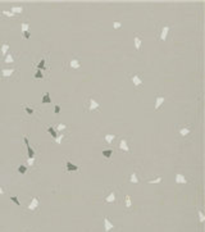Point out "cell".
<instances>
[{"label": "cell", "instance_id": "ac0fdd59", "mask_svg": "<svg viewBox=\"0 0 205 232\" xmlns=\"http://www.w3.org/2000/svg\"><path fill=\"white\" fill-rule=\"evenodd\" d=\"M117 140V135L115 133H105L102 136V141L107 145H113V143Z\"/></svg>", "mask_w": 205, "mask_h": 232}, {"label": "cell", "instance_id": "277c9868", "mask_svg": "<svg viewBox=\"0 0 205 232\" xmlns=\"http://www.w3.org/2000/svg\"><path fill=\"white\" fill-rule=\"evenodd\" d=\"M81 68H82L81 59H79V57L76 55V54H72V57H70L68 60H66L63 64V69L66 71V72H68V71H79Z\"/></svg>", "mask_w": 205, "mask_h": 232}, {"label": "cell", "instance_id": "44dd1931", "mask_svg": "<svg viewBox=\"0 0 205 232\" xmlns=\"http://www.w3.org/2000/svg\"><path fill=\"white\" fill-rule=\"evenodd\" d=\"M9 51H10V44L8 41H3L1 45H0V53H1V55L5 57Z\"/></svg>", "mask_w": 205, "mask_h": 232}, {"label": "cell", "instance_id": "8992f818", "mask_svg": "<svg viewBox=\"0 0 205 232\" xmlns=\"http://www.w3.org/2000/svg\"><path fill=\"white\" fill-rule=\"evenodd\" d=\"M21 109H22V112H23L24 121H32V119H35L38 115L37 109L35 108L33 105H31L30 103H23V104L21 105Z\"/></svg>", "mask_w": 205, "mask_h": 232}, {"label": "cell", "instance_id": "e0dca14e", "mask_svg": "<svg viewBox=\"0 0 205 232\" xmlns=\"http://www.w3.org/2000/svg\"><path fill=\"white\" fill-rule=\"evenodd\" d=\"M128 182L130 183H133V185H139L140 183V177H139V173L137 171H132L128 176Z\"/></svg>", "mask_w": 205, "mask_h": 232}, {"label": "cell", "instance_id": "7402d4cb", "mask_svg": "<svg viewBox=\"0 0 205 232\" xmlns=\"http://www.w3.org/2000/svg\"><path fill=\"white\" fill-rule=\"evenodd\" d=\"M114 155V149H102V158L107 160V163H110V158Z\"/></svg>", "mask_w": 205, "mask_h": 232}, {"label": "cell", "instance_id": "6da1fadb", "mask_svg": "<svg viewBox=\"0 0 205 232\" xmlns=\"http://www.w3.org/2000/svg\"><path fill=\"white\" fill-rule=\"evenodd\" d=\"M101 108V96L99 94H92L85 98V103H83L85 113H100Z\"/></svg>", "mask_w": 205, "mask_h": 232}, {"label": "cell", "instance_id": "e575fe53", "mask_svg": "<svg viewBox=\"0 0 205 232\" xmlns=\"http://www.w3.org/2000/svg\"><path fill=\"white\" fill-rule=\"evenodd\" d=\"M10 201L14 203V204L17 205V207H21V205H22V204H21V201L18 200V196H17V195H12V196H10Z\"/></svg>", "mask_w": 205, "mask_h": 232}, {"label": "cell", "instance_id": "8d00e7d4", "mask_svg": "<svg viewBox=\"0 0 205 232\" xmlns=\"http://www.w3.org/2000/svg\"><path fill=\"white\" fill-rule=\"evenodd\" d=\"M22 36H23V38H26V40H28V38L31 37V31H24V32H22Z\"/></svg>", "mask_w": 205, "mask_h": 232}, {"label": "cell", "instance_id": "5b68a950", "mask_svg": "<svg viewBox=\"0 0 205 232\" xmlns=\"http://www.w3.org/2000/svg\"><path fill=\"white\" fill-rule=\"evenodd\" d=\"M171 30H172V24L158 23V26H156V38H158V41H160V43H165Z\"/></svg>", "mask_w": 205, "mask_h": 232}, {"label": "cell", "instance_id": "f546056e", "mask_svg": "<svg viewBox=\"0 0 205 232\" xmlns=\"http://www.w3.org/2000/svg\"><path fill=\"white\" fill-rule=\"evenodd\" d=\"M43 78H46L47 80V77L44 75V71L36 69V72H35V75H33V80H43Z\"/></svg>", "mask_w": 205, "mask_h": 232}, {"label": "cell", "instance_id": "d6986e66", "mask_svg": "<svg viewBox=\"0 0 205 232\" xmlns=\"http://www.w3.org/2000/svg\"><path fill=\"white\" fill-rule=\"evenodd\" d=\"M133 207V203H132V199H131V195L130 194H124V198H123V208L130 210L131 208Z\"/></svg>", "mask_w": 205, "mask_h": 232}, {"label": "cell", "instance_id": "d590c367", "mask_svg": "<svg viewBox=\"0 0 205 232\" xmlns=\"http://www.w3.org/2000/svg\"><path fill=\"white\" fill-rule=\"evenodd\" d=\"M121 28H122V22H119V21H113V30L118 31V30H121Z\"/></svg>", "mask_w": 205, "mask_h": 232}, {"label": "cell", "instance_id": "9c48e42d", "mask_svg": "<svg viewBox=\"0 0 205 232\" xmlns=\"http://www.w3.org/2000/svg\"><path fill=\"white\" fill-rule=\"evenodd\" d=\"M117 149L119 151H122V153L128 154V155L132 153V150H131V147H130V143H128V137L127 136L119 137V140L117 141Z\"/></svg>", "mask_w": 205, "mask_h": 232}, {"label": "cell", "instance_id": "8fae6325", "mask_svg": "<svg viewBox=\"0 0 205 232\" xmlns=\"http://www.w3.org/2000/svg\"><path fill=\"white\" fill-rule=\"evenodd\" d=\"M40 207H41L40 198H38V196H33V198L31 199L30 204L26 207V210L31 212V213H38V212H40Z\"/></svg>", "mask_w": 205, "mask_h": 232}, {"label": "cell", "instance_id": "52a82bcc", "mask_svg": "<svg viewBox=\"0 0 205 232\" xmlns=\"http://www.w3.org/2000/svg\"><path fill=\"white\" fill-rule=\"evenodd\" d=\"M128 78H130V81L132 82L133 87L136 89V91H141V89H142L144 86V75L142 72H128L127 73Z\"/></svg>", "mask_w": 205, "mask_h": 232}, {"label": "cell", "instance_id": "cb8c5ba5", "mask_svg": "<svg viewBox=\"0 0 205 232\" xmlns=\"http://www.w3.org/2000/svg\"><path fill=\"white\" fill-rule=\"evenodd\" d=\"M51 96H50V92L49 91H45L43 98H41V105H51Z\"/></svg>", "mask_w": 205, "mask_h": 232}, {"label": "cell", "instance_id": "4dcf8cb0", "mask_svg": "<svg viewBox=\"0 0 205 232\" xmlns=\"http://www.w3.org/2000/svg\"><path fill=\"white\" fill-rule=\"evenodd\" d=\"M162 181H163V176H156L153 180H147L146 183H155V185H158V183H162Z\"/></svg>", "mask_w": 205, "mask_h": 232}, {"label": "cell", "instance_id": "2e32d148", "mask_svg": "<svg viewBox=\"0 0 205 232\" xmlns=\"http://www.w3.org/2000/svg\"><path fill=\"white\" fill-rule=\"evenodd\" d=\"M174 183H176V185H185V183H187V185H188V183H191V181L186 178L183 173L177 172V173H176V176H174Z\"/></svg>", "mask_w": 205, "mask_h": 232}, {"label": "cell", "instance_id": "d6a6232c", "mask_svg": "<svg viewBox=\"0 0 205 232\" xmlns=\"http://www.w3.org/2000/svg\"><path fill=\"white\" fill-rule=\"evenodd\" d=\"M197 215H199V223L203 224L204 222H205V214H204V212L201 210V209H199V210H197Z\"/></svg>", "mask_w": 205, "mask_h": 232}, {"label": "cell", "instance_id": "83f0119b", "mask_svg": "<svg viewBox=\"0 0 205 232\" xmlns=\"http://www.w3.org/2000/svg\"><path fill=\"white\" fill-rule=\"evenodd\" d=\"M67 136H68V133H67V132H63V133H58V136L55 138H53V140H54V143H55V144H62L63 140Z\"/></svg>", "mask_w": 205, "mask_h": 232}, {"label": "cell", "instance_id": "ffe728a7", "mask_svg": "<svg viewBox=\"0 0 205 232\" xmlns=\"http://www.w3.org/2000/svg\"><path fill=\"white\" fill-rule=\"evenodd\" d=\"M9 12L13 13V14L17 17L18 14H23L24 13V6L23 5H12L10 9H9Z\"/></svg>", "mask_w": 205, "mask_h": 232}, {"label": "cell", "instance_id": "9a60e30c", "mask_svg": "<svg viewBox=\"0 0 205 232\" xmlns=\"http://www.w3.org/2000/svg\"><path fill=\"white\" fill-rule=\"evenodd\" d=\"M102 227H104V232H112L115 228V224L112 222L107 215L102 217Z\"/></svg>", "mask_w": 205, "mask_h": 232}, {"label": "cell", "instance_id": "1f68e13d", "mask_svg": "<svg viewBox=\"0 0 205 232\" xmlns=\"http://www.w3.org/2000/svg\"><path fill=\"white\" fill-rule=\"evenodd\" d=\"M30 28H31V23H30V22H21V32L30 31Z\"/></svg>", "mask_w": 205, "mask_h": 232}, {"label": "cell", "instance_id": "ba28073f", "mask_svg": "<svg viewBox=\"0 0 205 232\" xmlns=\"http://www.w3.org/2000/svg\"><path fill=\"white\" fill-rule=\"evenodd\" d=\"M177 132L181 137L188 138L194 133V124L192 123H186V124H178L177 126Z\"/></svg>", "mask_w": 205, "mask_h": 232}, {"label": "cell", "instance_id": "836d02e7", "mask_svg": "<svg viewBox=\"0 0 205 232\" xmlns=\"http://www.w3.org/2000/svg\"><path fill=\"white\" fill-rule=\"evenodd\" d=\"M0 15H3V17H6V18H15V15L13 14V13H10L9 10H1L0 12Z\"/></svg>", "mask_w": 205, "mask_h": 232}, {"label": "cell", "instance_id": "7c38bea8", "mask_svg": "<svg viewBox=\"0 0 205 232\" xmlns=\"http://www.w3.org/2000/svg\"><path fill=\"white\" fill-rule=\"evenodd\" d=\"M64 172L68 175V173H72V172H77L79 173L81 172V167L79 166H76L75 163H72L68 158H66L64 159Z\"/></svg>", "mask_w": 205, "mask_h": 232}, {"label": "cell", "instance_id": "f35d334b", "mask_svg": "<svg viewBox=\"0 0 205 232\" xmlns=\"http://www.w3.org/2000/svg\"><path fill=\"white\" fill-rule=\"evenodd\" d=\"M5 194H6V192H5V189L1 185H0V195H5Z\"/></svg>", "mask_w": 205, "mask_h": 232}, {"label": "cell", "instance_id": "7a4b0ae2", "mask_svg": "<svg viewBox=\"0 0 205 232\" xmlns=\"http://www.w3.org/2000/svg\"><path fill=\"white\" fill-rule=\"evenodd\" d=\"M102 204L105 205H114L119 201V189L115 187V186H112V187H108L105 190L104 195L101 198Z\"/></svg>", "mask_w": 205, "mask_h": 232}, {"label": "cell", "instance_id": "4316f807", "mask_svg": "<svg viewBox=\"0 0 205 232\" xmlns=\"http://www.w3.org/2000/svg\"><path fill=\"white\" fill-rule=\"evenodd\" d=\"M15 171H17V173H21V175H26V173L28 172V167L24 166V164H19V166H14Z\"/></svg>", "mask_w": 205, "mask_h": 232}, {"label": "cell", "instance_id": "484cf974", "mask_svg": "<svg viewBox=\"0 0 205 232\" xmlns=\"http://www.w3.org/2000/svg\"><path fill=\"white\" fill-rule=\"evenodd\" d=\"M54 128H55V131L58 132V133H63V132H68L69 126L66 124V123H59V124H56Z\"/></svg>", "mask_w": 205, "mask_h": 232}, {"label": "cell", "instance_id": "4fadbf2b", "mask_svg": "<svg viewBox=\"0 0 205 232\" xmlns=\"http://www.w3.org/2000/svg\"><path fill=\"white\" fill-rule=\"evenodd\" d=\"M167 100V95L162 94V92H156L155 95V100H154V112H158L160 108L164 105V103Z\"/></svg>", "mask_w": 205, "mask_h": 232}, {"label": "cell", "instance_id": "f1b7e54d", "mask_svg": "<svg viewBox=\"0 0 205 232\" xmlns=\"http://www.w3.org/2000/svg\"><path fill=\"white\" fill-rule=\"evenodd\" d=\"M46 132H47V133H50V135H51V137H53V138H55V137L58 136V132L55 131L54 126H51V124L46 126Z\"/></svg>", "mask_w": 205, "mask_h": 232}, {"label": "cell", "instance_id": "603a6c76", "mask_svg": "<svg viewBox=\"0 0 205 232\" xmlns=\"http://www.w3.org/2000/svg\"><path fill=\"white\" fill-rule=\"evenodd\" d=\"M23 140H24V143H26V146H27V149H28V159H32V158H35V155H36V151H35L31 147L30 141H28L27 136H23Z\"/></svg>", "mask_w": 205, "mask_h": 232}, {"label": "cell", "instance_id": "ab89813d", "mask_svg": "<svg viewBox=\"0 0 205 232\" xmlns=\"http://www.w3.org/2000/svg\"><path fill=\"white\" fill-rule=\"evenodd\" d=\"M23 232H30V230H24Z\"/></svg>", "mask_w": 205, "mask_h": 232}, {"label": "cell", "instance_id": "3957f363", "mask_svg": "<svg viewBox=\"0 0 205 232\" xmlns=\"http://www.w3.org/2000/svg\"><path fill=\"white\" fill-rule=\"evenodd\" d=\"M0 80L5 82H17L19 80L18 68H1L0 69Z\"/></svg>", "mask_w": 205, "mask_h": 232}, {"label": "cell", "instance_id": "5bb4252c", "mask_svg": "<svg viewBox=\"0 0 205 232\" xmlns=\"http://www.w3.org/2000/svg\"><path fill=\"white\" fill-rule=\"evenodd\" d=\"M142 40L144 36L141 32H136L133 35V45H135V49H136L137 53H141V48H142Z\"/></svg>", "mask_w": 205, "mask_h": 232}, {"label": "cell", "instance_id": "30bf717a", "mask_svg": "<svg viewBox=\"0 0 205 232\" xmlns=\"http://www.w3.org/2000/svg\"><path fill=\"white\" fill-rule=\"evenodd\" d=\"M49 53H46L45 55L41 58L40 60H38L37 63H35L33 64V68H36V69H40V71H45L46 72V75L49 76V71H50V67H47V66H45L46 64V62H49Z\"/></svg>", "mask_w": 205, "mask_h": 232}, {"label": "cell", "instance_id": "74e56055", "mask_svg": "<svg viewBox=\"0 0 205 232\" xmlns=\"http://www.w3.org/2000/svg\"><path fill=\"white\" fill-rule=\"evenodd\" d=\"M54 113H55L56 115L60 113V105L59 104H54Z\"/></svg>", "mask_w": 205, "mask_h": 232}, {"label": "cell", "instance_id": "d4e9b609", "mask_svg": "<svg viewBox=\"0 0 205 232\" xmlns=\"http://www.w3.org/2000/svg\"><path fill=\"white\" fill-rule=\"evenodd\" d=\"M14 63H15V57H14V54H13L12 51H9V53L4 57V64H8V66H10V64H14Z\"/></svg>", "mask_w": 205, "mask_h": 232}]
</instances>
